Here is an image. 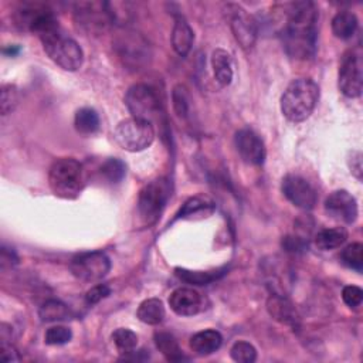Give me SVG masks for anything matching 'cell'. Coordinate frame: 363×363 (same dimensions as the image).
I'll return each mask as SVG.
<instances>
[{
    "label": "cell",
    "mask_w": 363,
    "mask_h": 363,
    "mask_svg": "<svg viewBox=\"0 0 363 363\" xmlns=\"http://www.w3.org/2000/svg\"><path fill=\"white\" fill-rule=\"evenodd\" d=\"M285 24L281 38L286 54L295 60H309L316 51L318 9L312 1H295L284 6Z\"/></svg>",
    "instance_id": "cell-1"
},
{
    "label": "cell",
    "mask_w": 363,
    "mask_h": 363,
    "mask_svg": "<svg viewBox=\"0 0 363 363\" xmlns=\"http://www.w3.org/2000/svg\"><path fill=\"white\" fill-rule=\"evenodd\" d=\"M318 99L319 86L313 79H294L281 96V112L291 122H302L311 116Z\"/></svg>",
    "instance_id": "cell-2"
},
{
    "label": "cell",
    "mask_w": 363,
    "mask_h": 363,
    "mask_svg": "<svg viewBox=\"0 0 363 363\" xmlns=\"http://www.w3.org/2000/svg\"><path fill=\"white\" fill-rule=\"evenodd\" d=\"M48 184L55 196L75 199L85 184L82 164L72 157L57 159L48 170Z\"/></svg>",
    "instance_id": "cell-3"
},
{
    "label": "cell",
    "mask_w": 363,
    "mask_h": 363,
    "mask_svg": "<svg viewBox=\"0 0 363 363\" xmlns=\"http://www.w3.org/2000/svg\"><path fill=\"white\" fill-rule=\"evenodd\" d=\"M41 44L47 55L62 69L77 71L84 61V52L79 44L67 37L61 28H55L40 37Z\"/></svg>",
    "instance_id": "cell-4"
},
{
    "label": "cell",
    "mask_w": 363,
    "mask_h": 363,
    "mask_svg": "<svg viewBox=\"0 0 363 363\" xmlns=\"http://www.w3.org/2000/svg\"><path fill=\"white\" fill-rule=\"evenodd\" d=\"M172 186L166 177H159L145 184L138 197V213L143 224L152 225L160 217L169 197Z\"/></svg>",
    "instance_id": "cell-5"
},
{
    "label": "cell",
    "mask_w": 363,
    "mask_h": 363,
    "mask_svg": "<svg viewBox=\"0 0 363 363\" xmlns=\"http://www.w3.org/2000/svg\"><path fill=\"white\" fill-rule=\"evenodd\" d=\"M113 138L122 149L128 152H140L153 143L155 129L150 122L130 116L116 125Z\"/></svg>",
    "instance_id": "cell-6"
},
{
    "label": "cell",
    "mask_w": 363,
    "mask_h": 363,
    "mask_svg": "<svg viewBox=\"0 0 363 363\" xmlns=\"http://www.w3.org/2000/svg\"><path fill=\"white\" fill-rule=\"evenodd\" d=\"M113 48L122 62L130 69H140L149 62L150 47L147 40L138 31L123 30L113 40Z\"/></svg>",
    "instance_id": "cell-7"
},
{
    "label": "cell",
    "mask_w": 363,
    "mask_h": 363,
    "mask_svg": "<svg viewBox=\"0 0 363 363\" xmlns=\"http://www.w3.org/2000/svg\"><path fill=\"white\" fill-rule=\"evenodd\" d=\"M125 104L133 118L155 122L160 119L162 104L155 89L146 84L132 85L125 95Z\"/></svg>",
    "instance_id": "cell-8"
},
{
    "label": "cell",
    "mask_w": 363,
    "mask_h": 363,
    "mask_svg": "<svg viewBox=\"0 0 363 363\" xmlns=\"http://www.w3.org/2000/svg\"><path fill=\"white\" fill-rule=\"evenodd\" d=\"M74 18L78 28L88 35L102 34L111 24H113L108 1L77 3L74 9Z\"/></svg>",
    "instance_id": "cell-9"
},
{
    "label": "cell",
    "mask_w": 363,
    "mask_h": 363,
    "mask_svg": "<svg viewBox=\"0 0 363 363\" xmlns=\"http://www.w3.org/2000/svg\"><path fill=\"white\" fill-rule=\"evenodd\" d=\"M69 269L79 281L98 282L109 272L111 259L102 251L81 252L71 259Z\"/></svg>",
    "instance_id": "cell-10"
},
{
    "label": "cell",
    "mask_w": 363,
    "mask_h": 363,
    "mask_svg": "<svg viewBox=\"0 0 363 363\" xmlns=\"http://www.w3.org/2000/svg\"><path fill=\"white\" fill-rule=\"evenodd\" d=\"M224 11L238 44L244 50H250L257 40V21L237 3H227Z\"/></svg>",
    "instance_id": "cell-11"
},
{
    "label": "cell",
    "mask_w": 363,
    "mask_h": 363,
    "mask_svg": "<svg viewBox=\"0 0 363 363\" xmlns=\"http://www.w3.org/2000/svg\"><path fill=\"white\" fill-rule=\"evenodd\" d=\"M281 190L294 206L302 210H311L316 204V190L306 179L299 174H286L282 179Z\"/></svg>",
    "instance_id": "cell-12"
},
{
    "label": "cell",
    "mask_w": 363,
    "mask_h": 363,
    "mask_svg": "<svg viewBox=\"0 0 363 363\" xmlns=\"http://www.w3.org/2000/svg\"><path fill=\"white\" fill-rule=\"evenodd\" d=\"M362 62L354 52H347L339 68V89L349 98H357L362 94Z\"/></svg>",
    "instance_id": "cell-13"
},
{
    "label": "cell",
    "mask_w": 363,
    "mask_h": 363,
    "mask_svg": "<svg viewBox=\"0 0 363 363\" xmlns=\"http://www.w3.org/2000/svg\"><path fill=\"white\" fill-rule=\"evenodd\" d=\"M235 147L241 159L248 164H262L265 159V146L262 139L250 128L240 129L235 133Z\"/></svg>",
    "instance_id": "cell-14"
},
{
    "label": "cell",
    "mask_w": 363,
    "mask_h": 363,
    "mask_svg": "<svg viewBox=\"0 0 363 363\" xmlns=\"http://www.w3.org/2000/svg\"><path fill=\"white\" fill-rule=\"evenodd\" d=\"M326 213L343 223H354L357 218L356 199L347 190H336L325 200Z\"/></svg>",
    "instance_id": "cell-15"
},
{
    "label": "cell",
    "mask_w": 363,
    "mask_h": 363,
    "mask_svg": "<svg viewBox=\"0 0 363 363\" xmlns=\"http://www.w3.org/2000/svg\"><path fill=\"white\" fill-rule=\"evenodd\" d=\"M203 299L200 294L193 288L180 286L174 289L169 296L170 309L180 316H193L200 312Z\"/></svg>",
    "instance_id": "cell-16"
},
{
    "label": "cell",
    "mask_w": 363,
    "mask_h": 363,
    "mask_svg": "<svg viewBox=\"0 0 363 363\" xmlns=\"http://www.w3.org/2000/svg\"><path fill=\"white\" fill-rule=\"evenodd\" d=\"M267 311L272 319L291 328H298L299 315L292 302L284 295L274 294L267 301Z\"/></svg>",
    "instance_id": "cell-17"
},
{
    "label": "cell",
    "mask_w": 363,
    "mask_h": 363,
    "mask_svg": "<svg viewBox=\"0 0 363 363\" xmlns=\"http://www.w3.org/2000/svg\"><path fill=\"white\" fill-rule=\"evenodd\" d=\"M214 210H216V204L208 196L196 194L184 201V204L176 214V218H183V220L204 218L211 216Z\"/></svg>",
    "instance_id": "cell-18"
},
{
    "label": "cell",
    "mask_w": 363,
    "mask_h": 363,
    "mask_svg": "<svg viewBox=\"0 0 363 363\" xmlns=\"http://www.w3.org/2000/svg\"><path fill=\"white\" fill-rule=\"evenodd\" d=\"M223 343V336L216 329H206L194 333L190 337V347L194 353L200 356H208L220 349Z\"/></svg>",
    "instance_id": "cell-19"
},
{
    "label": "cell",
    "mask_w": 363,
    "mask_h": 363,
    "mask_svg": "<svg viewBox=\"0 0 363 363\" xmlns=\"http://www.w3.org/2000/svg\"><path fill=\"white\" fill-rule=\"evenodd\" d=\"M193 41H194V34H193L191 27L183 17H177L174 21V26H173V31H172L173 50L179 55L186 57L191 50Z\"/></svg>",
    "instance_id": "cell-20"
},
{
    "label": "cell",
    "mask_w": 363,
    "mask_h": 363,
    "mask_svg": "<svg viewBox=\"0 0 363 363\" xmlns=\"http://www.w3.org/2000/svg\"><path fill=\"white\" fill-rule=\"evenodd\" d=\"M211 67H213L216 81L221 86L230 85L233 79V61H231V55L225 50L216 48L213 51Z\"/></svg>",
    "instance_id": "cell-21"
},
{
    "label": "cell",
    "mask_w": 363,
    "mask_h": 363,
    "mask_svg": "<svg viewBox=\"0 0 363 363\" xmlns=\"http://www.w3.org/2000/svg\"><path fill=\"white\" fill-rule=\"evenodd\" d=\"M359 27V20L354 13L342 10L335 14L332 18V31L335 37L340 40H349L350 37L354 35L356 30Z\"/></svg>",
    "instance_id": "cell-22"
},
{
    "label": "cell",
    "mask_w": 363,
    "mask_h": 363,
    "mask_svg": "<svg viewBox=\"0 0 363 363\" xmlns=\"http://www.w3.org/2000/svg\"><path fill=\"white\" fill-rule=\"evenodd\" d=\"M346 240H347L346 228L343 227L325 228L315 235V245L322 251H328V250L339 248L346 242Z\"/></svg>",
    "instance_id": "cell-23"
},
{
    "label": "cell",
    "mask_w": 363,
    "mask_h": 363,
    "mask_svg": "<svg viewBox=\"0 0 363 363\" xmlns=\"http://www.w3.org/2000/svg\"><path fill=\"white\" fill-rule=\"evenodd\" d=\"M136 315L139 320L146 325H159L163 320L166 312L160 299L149 298L139 305Z\"/></svg>",
    "instance_id": "cell-24"
},
{
    "label": "cell",
    "mask_w": 363,
    "mask_h": 363,
    "mask_svg": "<svg viewBox=\"0 0 363 363\" xmlns=\"http://www.w3.org/2000/svg\"><path fill=\"white\" fill-rule=\"evenodd\" d=\"M155 343L159 352L169 360V362H182L187 357L183 354V350L180 349L177 340L173 335L167 332H157L155 333Z\"/></svg>",
    "instance_id": "cell-25"
},
{
    "label": "cell",
    "mask_w": 363,
    "mask_h": 363,
    "mask_svg": "<svg viewBox=\"0 0 363 363\" xmlns=\"http://www.w3.org/2000/svg\"><path fill=\"white\" fill-rule=\"evenodd\" d=\"M174 271H176V275L187 284L207 285V284L221 278L227 272V268L223 267V268L213 269V271H190V269H186V268H176Z\"/></svg>",
    "instance_id": "cell-26"
},
{
    "label": "cell",
    "mask_w": 363,
    "mask_h": 363,
    "mask_svg": "<svg viewBox=\"0 0 363 363\" xmlns=\"http://www.w3.org/2000/svg\"><path fill=\"white\" fill-rule=\"evenodd\" d=\"M74 125L79 133L91 135L99 128V116L95 109L85 106L77 111L74 116Z\"/></svg>",
    "instance_id": "cell-27"
},
{
    "label": "cell",
    "mask_w": 363,
    "mask_h": 363,
    "mask_svg": "<svg viewBox=\"0 0 363 363\" xmlns=\"http://www.w3.org/2000/svg\"><path fill=\"white\" fill-rule=\"evenodd\" d=\"M38 315L43 322H60V320L68 319L69 309L64 302L57 299H50L41 305Z\"/></svg>",
    "instance_id": "cell-28"
},
{
    "label": "cell",
    "mask_w": 363,
    "mask_h": 363,
    "mask_svg": "<svg viewBox=\"0 0 363 363\" xmlns=\"http://www.w3.org/2000/svg\"><path fill=\"white\" fill-rule=\"evenodd\" d=\"M112 340L119 353L128 354L138 346V335L126 328H119L112 333Z\"/></svg>",
    "instance_id": "cell-29"
},
{
    "label": "cell",
    "mask_w": 363,
    "mask_h": 363,
    "mask_svg": "<svg viewBox=\"0 0 363 363\" xmlns=\"http://www.w3.org/2000/svg\"><path fill=\"white\" fill-rule=\"evenodd\" d=\"M342 262L356 271H362L363 268V245L360 242H352L343 248L340 254Z\"/></svg>",
    "instance_id": "cell-30"
},
{
    "label": "cell",
    "mask_w": 363,
    "mask_h": 363,
    "mask_svg": "<svg viewBox=\"0 0 363 363\" xmlns=\"http://www.w3.org/2000/svg\"><path fill=\"white\" fill-rule=\"evenodd\" d=\"M126 173V166L122 160L116 157H111L105 160L101 166V174L111 183H118L123 179Z\"/></svg>",
    "instance_id": "cell-31"
},
{
    "label": "cell",
    "mask_w": 363,
    "mask_h": 363,
    "mask_svg": "<svg viewBox=\"0 0 363 363\" xmlns=\"http://www.w3.org/2000/svg\"><path fill=\"white\" fill-rule=\"evenodd\" d=\"M230 356L238 363H252L257 359V350L250 342L238 340L231 346Z\"/></svg>",
    "instance_id": "cell-32"
},
{
    "label": "cell",
    "mask_w": 363,
    "mask_h": 363,
    "mask_svg": "<svg viewBox=\"0 0 363 363\" xmlns=\"http://www.w3.org/2000/svg\"><path fill=\"white\" fill-rule=\"evenodd\" d=\"M172 101H173V109L177 113V116L187 118L189 111H190V98H189V92L184 85L179 84L173 88Z\"/></svg>",
    "instance_id": "cell-33"
},
{
    "label": "cell",
    "mask_w": 363,
    "mask_h": 363,
    "mask_svg": "<svg viewBox=\"0 0 363 363\" xmlns=\"http://www.w3.org/2000/svg\"><path fill=\"white\" fill-rule=\"evenodd\" d=\"M20 101V92L16 85L6 84L1 86V96H0V109L1 115H7L17 106Z\"/></svg>",
    "instance_id": "cell-34"
},
{
    "label": "cell",
    "mask_w": 363,
    "mask_h": 363,
    "mask_svg": "<svg viewBox=\"0 0 363 363\" xmlns=\"http://www.w3.org/2000/svg\"><path fill=\"white\" fill-rule=\"evenodd\" d=\"M71 337H72L71 329L60 325L48 328L44 335V340L47 345H65L71 340Z\"/></svg>",
    "instance_id": "cell-35"
},
{
    "label": "cell",
    "mask_w": 363,
    "mask_h": 363,
    "mask_svg": "<svg viewBox=\"0 0 363 363\" xmlns=\"http://www.w3.org/2000/svg\"><path fill=\"white\" fill-rule=\"evenodd\" d=\"M342 299L349 308H356L362 303L363 291L356 285H347L342 291Z\"/></svg>",
    "instance_id": "cell-36"
},
{
    "label": "cell",
    "mask_w": 363,
    "mask_h": 363,
    "mask_svg": "<svg viewBox=\"0 0 363 363\" xmlns=\"http://www.w3.org/2000/svg\"><path fill=\"white\" fill-rule=\"evenodd\" d=\"M109 294H111V288L106 284H96L86 292L85 301H86V303L94 305V303H98L99 301H102L104 298H106Z\"/></svg>",
    "instance_id": "cell-37"
},
{
    "label": "cell",
    "mask_w": 363,
    "mask_h": 363,
    "mask_svg": "<svg viewBox=\"0 0 363 363\" xmlns=\"http://www.w3.org/2000/svg\"><path fill=\"white\" fill-rule=\"evenodd\" d=\"M308 244L301 238V237H295V235H286L282 240V247L286 251H292V252H298L302 251Z\"/></svg>",
    "instance_id": "cell-38"
},
{
    "label": "cell",
    "mask_w": 363,
    "mask_h": 363,
    "mask_svg": "<svg viewBox=\"0 0 363 363\" xmlns=\"http://www.w3.org/2000/svg\"><path fill=\"white\" fill-rule=\"evenodd\" d=\"M0 359L3 362H17V360H20L16 347L11 343H7V342H1Z\"/></svg>",
    "instance_id": "cell-39"
},
{
    "label": "cell",
    "mask_w": 363,
    "mask_h": 363,
    "mask_svg": "<svg viewBox=\"0 0 363 363\" xmlns=\"http://www.w3.org/2000/svg\"><path fill=\"white\" fill-rule=\"evenodd\" d=\"M18 261L16 252L13 250H9L6 247L1 248V257H0V264H1V268H6L7 265L9 267H13L16 265Z\"/></svg>",
    "instance_id": "cell-40"
},
{
    "label": "cell",
    "mask_w": 363,
    "mask_h": 363,
    "mask_svg": "<svg viewBox=\"0 0 363 363\" xmlns=\"http://www.w3.org/2000/svg\"><path fill=\"white\" fill-rule=\"evenodd\" d=\"M350 169H352V173L360 180L362 179V153L354 150L352 152V157H350Z\"/></svg>",
    "instance_id": "cell-41"
},
{
    "label": "cell",
    "mask_w": 363,
    "mask_h": 363,
    "mask_svg": "<svg viewBox=\"0 0 363 363\" xmlns=\"http://www.w3.org/2000/svg\"><path fill=\"white\" fill-rule=\"evenodd\" d=\"M3 52L7 54V55H16V54L20 52V47H18V45H10V47L4 48Z\"/></svg>",
    "instance_id": "cell-42"
}]
</instances>
